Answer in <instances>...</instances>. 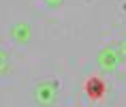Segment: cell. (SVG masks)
Segmentation results:
<instances>
[{
	"mask_svg": "<svg viewBox=\"0 0 126 107\" xmlns=\"http://www.w3.org/2000/svg\"><path fill=\"white\" fill-rule=\"evenodd\" d=\"M58 92H60V86H58V81H53V79H45V81H41V84H36L34 86V103L41 107H51L53 103H56V99H58Z\"/></svg>",
	"mask_w": 126,
	"mask_h": 107,
	"instance_id": "6da1fadb",
	"label": "cell"
},
{
	"mask_svg": "<svg viewBox=\"0 0 126 107\" xmlns=\"http://www.w3.org/2000/svg\"><path fill=\"white\" fill-rule=\"evenodd\" d=\"M120 60H122V54L118 52V45H107L103 47L96 56V62H98V69L103 73H113L115 69L120 67Z\"/></svg>",
	"mask_w": 126,
	"mask_h": 107,
	"instance_id": "7a4b0ae2",
	"label": "cell"
},
{
	"mask_svg": "<svg viewBox=\"0 0 126 107\" xmlns=\"http://www.w3.org/2000/svg\"><path fill=\"white\" fill-rule=\"evenodd\" d=\"M30 36H32V30H30V26H28L26 21H17V24H13V28H11V39H13L15 43L24 45V43L30 41Z\"/></svg>",
	"mask_w": 126,
	"mask_h": 107,
	"instance_id": "3957f363",
	"label": "cell"
},
{
	"mask_svg": "<svg viewBox=\"0 0 126 107\" xmlns=\"http://www.w3.org/2000/svg\"><path fill=\"white\" fill-rule=\"evenodd\" d=\"M86 94L90 99H100L103 94H105V81L100 79V77H90L86 79Z\"/></svg>",
	"mask_w": 126,
	"mask_h": 107,
	"instance_id": "277c9868",
	"label": "cell"
},
{
	"mask_svg": "<svg viewBox=\"0 0 126 107\" xmlns=\"http://www.w3.org/2000/svg\"><path fill=\"white\" fill-rule=\"evenodd\" d=\"M9 64H11V62H9V54L0 47V75H4L9 71Z\"/></svg>",
	"mask_w": 126,
	"mask_h": 107,
	"instance_id": "5b68a950",
	"label": "cell"
},
{
	"mask_svg": "<svg viewBox=\"0 0 126 107\" xmlns=\"http://www.w3.org/2000/svg\"><path fill=\"white\" fill-rule=\"evenodd\" d=\"M118 52H120V54H122V56L126 58V36H124V39H122V41L118 43Z\"/></svg>",
	"mask_w": 126,
	"mask_h": 107,
	"instance_id": "8992f818",
	"label": "cell"
},
{
	"mask_svg": "<svg viewBox=\"0 0 126 107\" xmlns=\"http://www.w3.org/2000/svg\"><path fill=\"white\" fill-rule=\"evenodd\" d=\"M47 4H51V7H58V4H62L64 0H45Z\"/></svg>",
	"mask_w": 126,
	"mask_h": 107,
	"instance_id": "52a82bcc",
	"label": "cell"
}]
</instances>
